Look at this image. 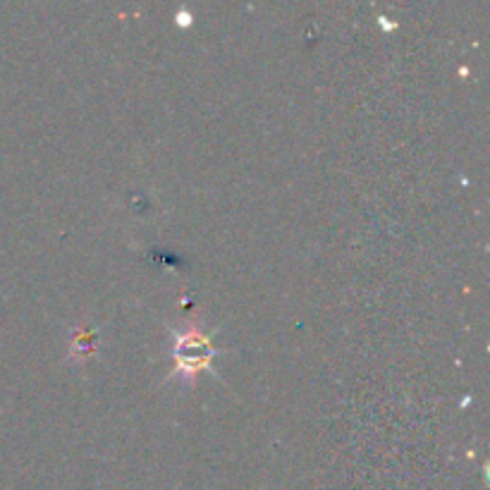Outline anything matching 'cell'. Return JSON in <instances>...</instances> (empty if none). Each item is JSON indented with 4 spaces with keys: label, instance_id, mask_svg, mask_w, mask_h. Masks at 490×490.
I'll use <instances>...</instances> for the list:
<instances>
[{
    "label": "cell",
    "instance_id": "obj_1",
    "mask_svg": "<svg viewBox=\"0 0 490 490\" xmlns=\"http://www.w3.org/2000/svg\"><path fill=\"white\" fill-rule=\"evenodd\" d=\"M218 354L211 347V335L198 328H189L187 333H175V361L177 371H184L189 378L201 368H211V359Z\"/></svg>",
    "mask_w": 490,
    "mask_h": 490
},
{
    "label": "cell",
    "instance_id": "obj_2",
    "mask_svg": "<svg viewBox=\"0 0 490 490\" xmlns=\"http://www.w3.org/2000/svg\"><path fill=\"white\" fill-rule=\"evenodd\" d=\"M179 24H189V14H182V12H179Z\"/></svg>",
    "mask_w": 490,
    "mask_h": 490
}]
</instances>
